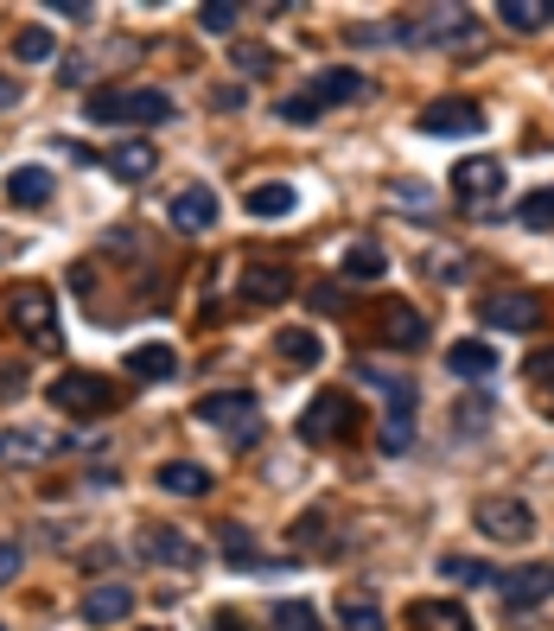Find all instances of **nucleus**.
I'll use <instances>...</instances> for the list:
<instances>
[{
    "label": "nucleus",
    "mask_w": 554,
    "mask_h": 631,
    "mask_svg": "<svg viewBox=\"0 0 554 631\" xmlns=\"http://www.w3.org/2000/svg\"><path fill=\"white\" fill-rule=\"evenodd\" d=\"M83 109H90V122H102V128H122V122H173V96H166V90H96Z\"/></svg>",
    "instance_id": "1"
},
{
    "label": "nucleus",
    "mask_w": 554,
    "mask_h": 631,
    "mask_svg": "<svg viewBox=\"0 0 554 631\" xmlns=\"http://www.w3.org/2000/svg\"><path fill=\"white\" fill-rule=\"evenodd\" d=\"M357 377L370 383L382 396V408H389V421H382V454H402L408 434H414V383L389 377V370H377V364H357Z\"/></svg>",
    "instance_id": "2"
},
{
    "label": "nucleus",
    "mask_w": 554,
    "mask_h": 631,
    "mask_svg": "<svg viewBox=\"0 0 554 631\" xmlns=\"http://www.w3.org/2000/svg\"><path fill=\"white\" fill-rule=\"evenodd\" d=\"M192 415H198V428H224L236 447L255 440V428H261V403H255V389H217V396H204Z\"/></svg>",
    "instance_id": "3"
},
{
    "label": "nucleus",
    "mask_w": 554,
    "mask_h": 631,
    "mask_svg": "<svg viewBox=\"0 0 554 631\" xmlns=\"http://www.w3.org/2000/svg\"><path fill=\"white\" fill-rule=\"evenodd\" d=\"M7 319H13V332H25L32 345H58V306H51L45 287H13L7 294Z\"/></svg>",
    "instance_id": "4"
},
{
    "label": "nucleus",
    "mask_w": 554,
    "mask_h": 631,
    "mask_svg": "<svg viewBox=\"0 0 554 631\" xmlns=\"http://www.w3.org/2000/svg\"><path fill=\"white\" fill-rule=\"evenodd\" d=\"M472 523H479L491 542H530L535 536V510L523 505V498H484V505L472 510Z\"/></svg>",
    "instance_id": "5"
},
{
    "label": "nucleus",
    "mask_w": 554,
    "mask_h": 631,
    "mask_svg": "<svg viewBox=\"0 0 554 631\" xmlns=\"http://www.w3.org/2000/svg\"><path fill=\"white\" fill-rule=\"evenodd\" d=\"M421 134H440V141H465V134H484V109L465 96H440L421 109Z\"/></svg>",
    "instance_id": "6"
},
{
    "label": "nucleus",
    "mask_w": 554,
    "mask_h": 631,
    "mask_svg": "<svg viewBox=\"0 0 554 631\" xmlns=\"http://www.w3.org/2000/svg\"><path fill=\"white\" fill-rule=\"evenodd\" d=\"M109 403H115L109 383L90 377V370H64V377L51 383V408H64V415H102Z\"/></svg>",
    "instance_id": "7"
},
{
    "label": "nucleus",
    "mask_w": 554,
    "mask_h": 631,
    "mask_svg": "<svg viewBox=\"0 0 554 631\" xmlns=\"http://www.w3.org/2000/svg\"><path fill=\"white\" fill-rule=\"evenodd\" d=\"M479 319L491 332H535L542 326V301H535V294H491V301L479 306Z\"/></svg>",
    "instance_id": "8"
},
{
    "label": "nucleus",
    "mask_w": 554,
    "mask_h": 631,
    "mask_svg": "<svg viewBox=\"0 0 554 631\" xmlns=\"http://www.w3.org/2000/svg\"><path fill=\"white\" fill-rule=\"evenodd\" d=\"M141 556L160 561V568H192L198 561V542L185 530H166V523H153V530H141Z\"/></svg>",
    "instance_id": "9"
},
{
    "label": "nucleus",
    "mask_w": 554,
    "mask_h": 631,
    "mask_svg": "<svg viewBox=\"0 0 554 631\" xmlns=\"http://www.w3.org/2000/svg\"><path fill=\"white\" fill-rule=\"evenodd\" d=\"M127 612H134V587H122V581H102L83 593V619L90 625H122Z\"/></svg>",
    "instance_id": "10"
},
{
    "label": "nucleus",
    "mask_w": 554,
    "mask_h": 631,
    "mask_svg": "<svg viewBox=\"0 0 554 631\" xmlns=\"http://www.w3.org/2000/svg\"><path fill=\"white\" fill-rule=\"evenodd\" d=\"M504 600H510V612H530V607H542L554 593V568H516V574H504Z\"/></svg>",
    "instance_id": "11"
},
{
    "label": "nucleus",
    "mask_w": 554,
    "mask_h": 631,
    "mask_svg": "<svg viewBox=\"0 0 554 631\" xmlns=\"http://www.w3.org/2000/svg\"><path fill=\"white\" fill-rule=\"evenodd\" d=\"M173 230H185V236H204V230H217V192H204V185L178 192V199H173Z\"/></svg>",
    "instance_id": "12"
},
{
    "label": "nucleus",
    "mask_w": 554,
    "mask_h": 631,
    "mask_svg": "<svg viewBox=\"0 0 554 631\" xmlns=\"http://www.w3.org/2000/svg\"><path fill=\"white\" fill-rule=\"evenodd\" d=\"M345 421H351V403H345L338 389H326V396H319V403L300 415V434H306V440H331Z\"/></svg>",
    "instance_id": "13"
},
{
    "label": "nucleus",
    "mask_w": 554,
    "mask_h": 631,
    "mask_svg": "<svg viewBox=\"0 0 554 631\" xmlns=\"http://www.w3.org/2000/svg\"><path fill=\"white\" fill-rule=\"evenodd\" d=\"M294 294V275L287 268H275V262H261V268H249L243 275V301H255V306H280Z\"/></svg>",
    "instance_id": "14"
},
{
    "label": "nucleus",
    "mask_w": 554,
    "mask_h": 631,
    "mask_svg": "<svg viewBox=\"0 0 554 631\" xmlns=\"http://www.w3.org/2000/svg\"><path fill=\"white\" fill-rule=\"evenodd\" d=\"M447 370H453V377H465V383H484L491 370H497V352H491L484 338H459L453 352H447Z\"/></svg>",
    "instance_id": "15"
},
{
    "label": "nucleus",
    "mask_w": 554,
    "mask_h": 631,
    "mask_svg": "<svg viewBox=\"0 0 554 631\" xmlns=\"http://www.w3.org/2000/svg\"><path fill=\"white\" fill-rule=\"evenodd\" d=\"M109 173L127 179V185L153 179V141H115V147H109Z\"/></svg>",
    "instance_id": "16"
},
{
    "label": "nucleus",
    "mask_w": 554,
    "mask_h": 631,
    "mask_svg": "<svg viewBox=\"0 0 554 631\" xmlns=\"http://www.w3.org/2000/svg\"><path fill=\"white\" fill-rule=\"evenodd\" d=\"M153 485H160V491H173V498H204V491H211V472L192 466V459H166Z\"/></svg>",
    "instance_id": "17"
},
{
    "label": "nucleus",
    "mask_w": 554,
    "mask_h": 631,
    "mask_svg": "<svg viewBox=\"0 0 554 631\" xmlns=\"http://www.w3.org/2000/svg\"><path fill=\"white\" fill-rule=\"evenodd\" d=\"M414 631H472V612L453 607V600H421V607H408Z\"/></svg>",
    "instance_id": "18"
},
{
    "label": "nucleus",
    "mask_w": 554,
    "mask_h": 631,
    "mask_svg": "<svg viewBox=\"0 0 554 631\" xmlns=\"http://www.w3.org/2000/svg\"><path fill=\"white\" fill-rule=\"evenodd\" d=\"M382 338H389L396 352H414V345L428 338V319H421L414 306H389V313H382Z\"/></svg>",
    "instance_id": "19"
},
{
    "label": "nucleus",
    "mask_w": 554,
    "mask_h": 631,
    "mask_svg": "<svg viewBox=\"0 0 554 631\" xmlns=\"http://www.w3.org/2000/svg\"><path fill=\"white\" fill-rule=\"evenodd\" d=\"M7 199L25 204V211H39V204L51 199V173L45 166H13V173H7Z\"/></svg>",
    "instance_id": "20"
},
{
    "label": "nucleus",
    "mask_w": 554,
    "mask_h": 631,
    "mask_svg": "<svg viewBox=\"0 0 554 631\" xmlns=\"http://www.w3.org/2000/svg\"><path fill=\"white\" fill-rule=\"evenodd\" d=\"M357 96H370V83L357 71H319L312 77V102L326 109V102H357Z\"/></svg>",
    "instance_id": "21"
},
{
    "label": "nucleus",
    "mask_w": 554,
    "mask_h": 631,
    "mask_svg": "<svg viewBox=\"0 0 554 631\" xmlns=\"http://www.w3.org/2000/svg\"><path fill=\"white\" fill-rule=\"evenodd\" d=\"M127 370H134V377L166 383L178 370V352H173V345H134V352H127Z\"/></svg>",
    "instance_id": "22"
},
{
    "label": "nucleus",
    "mask_w": 554,
    "mask_h": 631,
    "mask_svg": "<svg viewBox=\"0 0 554 631\" xmlns=\"http://www.w3.org/2000/svg\"><path fill=\"white\" fill-rule=\"evenodd\" d=\"M249 217H287V211H294V185H280V179H268V185H249Z\"/></svg>",
    "instance_id": "23"
},
{
    "label": "nucleus",
    "mask_w": 554,
    "mask_h": 631,
    "mask_svg": "<svg viewBox=\"0 0 554 631\" xmlns=\"http://www.w3.org/2000/svg\"><path fill=\"white\" fill-rule=\"evenodd\" d=\"M453 179H459V192H465V199H491V192H497V179H504V166H497V160H465Z\"/></svg>",
    "instance_id": "24"
},
{
    "label": "nucleus",
    "mask_w": 554,
    "mask_h": 631,
    "mask_svg": "<svg viewBox=\"0 0 554 631\" xmlns=\"http://www.w3.org/2000/svg\"><path fill=\"white\" fill-rule=\"evenodd\" d=\"M440 574L459 581V587H497V581H504L491 561H472V556H447V561H440Z\"/></svg>",
    "instance_id": "25"
},
{
    "label": "nucleus",
    "mask_w": 554,
    "mask_h": 631,
    "mask_svg": "<svg viewBox=\"0 0 554 631\" xmlns=\"http://www.w3.org/2000/svg\"><path fill=\"white\" fill-rule=\"evenodd\" d=\"M338 619H345V631H389V625H382V607L370 600V593H345Z\"/></svg>",
    "instance_id": "26"
},
{
    "label": "nucleus",
    "mask_w": 554,
    "mask_h": 631,
    "mask_svg": "<svg viewBox=\"0 0 554 631\" xmlns=\"http://www.w3.org/2000/svg\"><path fill=\"white\" fill-rule=\"evenodd\" d=\"M275 345H280V357H287V364H306V370H312V364L326 357V345H319V332H280Z\"/></svg>",
    "instance_id": "27"
},
{
    "label": "nucleus",
    "mask_w": 554,
    "mask_h": 631,
    "mask_svg": "<svg viewBox=\"0 0 554 631\" xmlns=\"http://www.w3.org/2000/svg\"><path fill=\"white\" fill-rule=\"evenodd\" d=\"M497 20L516 26V32H535V26L548 20V7H542V0H504V7H497Z\"/></svg>",
    "instance_id": "28"
},
{
    "label": "nucleus",
    "mask_w": 554,
    "mask_h": 631,
    "mask_svg": "<svg viewBox=\"0 0 554 631\" xmlns=\"http://www.w3.org/2000/svg\"><path fill=\"white\" fill-rule=\"evenodd\" d=\"M345 275H351V281H377L382 275V250H377V243H351V255H345Z\"/></svg>",
    "instance_id": "29"
},
{
    "label": "nucleus",
    "mask_w": 554,
    "mask_h": 631,
    "mask_svg": "<svg viewBox=\"0 0 554 631\" xmlns=\"http://www.w3.org/2000/svg\"><path fill=\"white\" fill-rule=\"evenodd\" d=\"M236 20H243V7H229V0L198 7V26H204V32H217V39H224V32H236Z\"/></svg>",
    "instance_id": "30"
},
{
    "label": "nucleus",
    "mask_w": 554,
    "mask_h": 631,
    "mask_svg": "<svg viewBox=\"0 0 554 631\" xmlns=\"http://www.w3.org/2000/svg\"><path fill=\"white\" fill-rule=\"evenodd\" d=\"M516 217L530 230H554V192H530V199L516 204Z\"/></svg>",
    "instance_id": "31"
},
{
    "label": "nucleus",
    "mask_w": 554,
    "mask_h": 631,
    "mask_svg": "<svg viewBox=\"0 0 554 631\" xmlns=\"http://www.w3.org/2000/svg\"><path fill=\"white\" fill-rule=\"evenodd\" d=\"M13 51H20L25 64H39V58H51V32L45 26H25L20 39H13Z\"/></svg>",
    "instance_id": "32"
},
{
    "label": "nucleus",
    "mask_w": 554,
    "mask_h": 631,
    "mask_svg": "<svg viewBox=\"0 0 554 631\" xmlns=\"http://www.w3.org/2000/svg\"><path fill=\"white\" fill-rule=\"evenodd\" d=\"M312 115H319V102L312 96H287L280 102V122H312Z\"/></svg>",
    "instance_id": "33"
},
{
    "label": "nucleus",
    "mask_w": 554,
    "mask_h": 631,
    "mask_svg": "<svg viewBox=\"0 0 554 631\" xmlns=\"http://www.w3.org/2000/svg\"><path fill=\"white\" fill-rule=\"evenodd\" d=\"M275 619H280V625H306V631H312V607H300V600H280Z\"/></svg>",
    "instance_id": "34"
},
{
    "label": "nucleus",
    "mask_w": 554,
    "mask_h": 631,
    "mask_svg": "<svg viewBox=\"0 0 554 631\" xmlns=\"http://www.w3.org/2000/svg\"><path fill=\"white\" fill-rule=\"evenodd\" d=\"M20 574V542H0V587Z\"/></svg>",
    "instance_id": "35"
},
{
    "label": "nucleus",
    "mask_w": 554,
    "mask_h": 631,
    "mask_svg": "<svg viewBox=\"0 0 554 631\" xmlns=\"http://www.w3.org/2000/svg\"><path fill=\"white\" fill-rule=\"evenodd\" d=\"M224 549H229L236 568H249V542H243V530H224Z\"/></svg>",
    "instance_id": "36"
},
{
    "label": "nucleus",
    "mask_w": 554,
    "mask_h": 631,
    "mask_svg": "<svg viewBox=\"0 0 554 631\" xmlns=\"http://www.w3.org/2000/svg\"><path fill=\"white\" fill-rule=\"evenodd\" d=\"M453 428H484V403H465V408H453Z\"/></svg>",
    "instance_id": "37"
},
{
    "label": "nucleus",
    "mask_w": 554,
    "mask_h": 631,
    "mask_svg": "<svg viewBox=\"0 0 554 631\" xmlns=\"http://www.w3.org/2000/svg\"><path fill=\"white\" fill-rule=\"evenodd\" d=\"M523 370H530V377H554V345H548V352H535Z\"/></svg>",
    "instance_id": "38"
},
{
    "label": "nucleus",
    "mask_w": 554,
    "mask_h": 631,
    "mask_svg": "<svg viewBox=\"0 0 554 631\" xmlns=\"http://www.w3.org/2000/svg\"><path fill=\"white\" fill-rule=\"evenodd\" d=\"M396 204H414V211H428V192H421V185H396Z\"/></svg>",
    "instance_id": "39"
},
{
    "label": "nucleus",
    "mask_w": 554,
    "mask_h": 631,
    "mask_svg": "<svg viewBox=\"0 0 554 631\" xmlns=\"http://www.w3.org/2000/svg\"><path fill=\"white\" fill-rule=\"evenodd\" d=\"M20 102V83H0V109H13Z\"/></svg>",
    "instance_id": "40"
},
{
    "label": "nucleus",
    "mask_w": 554,
    "mask_h": 631,
    "mask_svg": "<svg viewBox=\"0 0 554 631\" xmlns=\"http://www.w3.org/2000/svg\"><path fill=\"white\" fill-rule=\"evenodd\" d=\"M211 631H243V625H236V619H229V612H224V619H217V625H211Z\"/></svg>",
    "instance_id": "41"
},
{
    "label": "nucleus",
    "mask_w": 554,
    "mask_h": 631,
    "mask_svg": "<svg viewBox=\"0 0 554 631\" xmlns=\"http://www.w3.org/2000/svg\"><path fill=\"white\" fill-rule=\"evenodd\" d=\"M548 20H554V7H548Z\"/></svg>",
    "instance_id": "42"
}]
</instances>
